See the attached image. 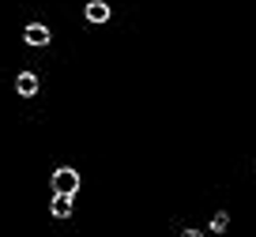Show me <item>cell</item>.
Masks as SVG:
<instances>
[{
  "label": "cell",
  "mask_w": 256,
  "mask_h": 237,
  "mask_svg": "<svg viewBox=\"0 0 256 237\" xmlns=\"http://www.w3.org/2000/svg\"><path fill=\"white\" fill-rule=\"evenodd\" d=\"M80 192V174L72 166H60L53 174V196H76Z\"/></svg>",
  "instance_id": "1"
},
{
  "label": "cell",
  "mask_w": 256,
  "mask_h": 237,
  "mask_svg": "<svg viewBox=\"0 0 256 237\" xmlns=\"http://www.w3.org/2000/svg\"><path fill=\"white\" fill-rule=\"evenodd\" d=\"M49 211H53V218H68L72 214V196H53Z\"/></svg>",
  "instance_id": "5"
},
{
  "label": "cell",
  "mask_w": 256,
  "mask_h": 237,
  "mask_svg": "<svg viewBox=\"0 0 256 237\" xmlns=\"http://www.w3.org/2000/svg\"><path fill=\"white\" fill-rule=\"evenodd\" d=\"M106 19H110V4H106V0H90V4H87V23L102 26Z\"/></svg>",
  "instance_id": "3"
},
{
  "label": "cell",
  "mask_w": 256,
  "mask_h": 237,
  "mask_svg": "<svg viewBox=\"0 0 256 237\" xmlns=\"http://www.w3.org/2000/svg\"><path fill=\"white\" fill-rule=\"evenodd\" d=\"M226 226H230V214H226V211H218L215 218H211V230H215V234H222Z\"/></svg>",
  "instance_id": "6"
},
{
  "label": "cell",
  "mask_w": 256,
  "mask_h": 237,
  "mask_svg": "<svg viewBox=\"0 0 256 237\" xmlns=\"http://www.w3.org/2000/svg\"><path fill=\"white\" fill-rule=\"evenodd\" d=\"M181 237H204V234H200V230H184Z\"/></svg>",
  "instance_id": "7"
},
{
  "label": "cell",
  "mask_w": 256,
  "mask_h": 237,
  "mask_svg": "<svg viewBox=\"0 0 256 237\" xmlns=\"http://www.w3.org/2000/svg\"><path fill=\"white\" fill-rule=\"evenodd\" d=\"M23 38H26V46H49V42H53V30L42 26V23H30L23 30Z\"/></svg>",
  "instance_id": "2"
},
{
  "label": "cell",
  "mask_w": 256,
  "mask_h": 237,
  "mask_svg": "<svg viewBox=\"0 0 256 237\" xmlns=\"http://www.w3.org/2000/svg\"><path fill=\"white\" fill-rule=\"evenodd\" d=\"M16 90L23 98H30V94H38V76H34V72H23V76L16 79Z\"/></svg>",
  "instance_id": "4"
}]
</instances>
